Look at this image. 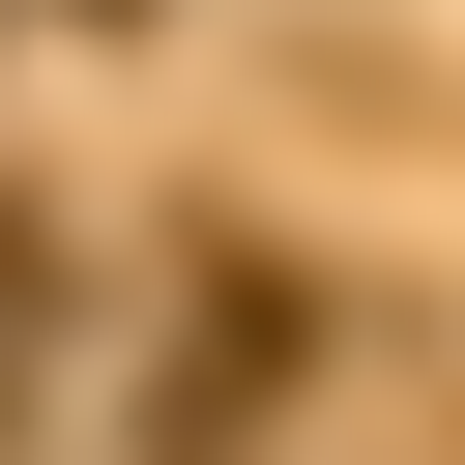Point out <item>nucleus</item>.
<instances>
[{
	"mask_svg": "<svg viewBox=\"0 0 465 465\" xmlns=\"http://www.w3.org/2000/svg\"><path fill=\"white\" fill-rule=\"evenodd\" d=\"M0 349H29V232H0Z\"/></svg>",
	"mask_w": 465,
	"mask_h": 465,
	"instance_id": "nucleus-1",
	"label": "nucleus"
}]
</instances>
